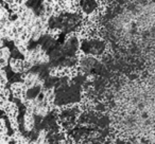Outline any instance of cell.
<instances>
[{"label":"cell","mask_w":155,"mask_h":144,"mask_svg":"<svg viewBox=\"0 0 155 144\" xmlns=\"http://www.w3.org/2000/svg\"><path fill=\"white\" fill-rule=\"evenodd\" d=\"M22 62H24V58L14 57V56H11V57L9 58V66L14 73H17V74L24 73Z\"/></svg>","instance_id":"1"},{"label":"cell","mask_w":155,"mask_h":144,"mask_svg":"<svg viewBox=\"0 0 155 144\" xmlns=\"http://www.w3.org/2000/svg\"><path fill=\"white\" fill-rule=\"evenodd\" d=\"M34 117H35L34 114L25 112L24 119H22V125H24L25 131H27V133H31V131L35 128V118Z\"/></svg>","instance_id":"2"},{"label":"cell","mask_w":155,"mask_h":144,"mask_svg":"<svg viewBox=\"0 0 155 144\" xmlns=\"http://www.w3.org/2000/svg\"><path fill=\"white\" fill-rule=\"evenodd\" d=\"M9 123H10V128L11 130H18L20 127V122L18 120V118H9Z\"/></svg>","instance_id":"3"},{"label":"cell","mask_w":155,"mask_h":144,"mask_svg":"<svg viewBox=\"0 0 155 144\" xmlns=\"http://www.w3.org/2000/svg\"><path fill=\"white\" fill-rule=\"evenodd\" d=\"M11 56H12V51L8 46H3V47L0 48V58L5 57L9 59Z\"/></svg>","instance_id":"4"},{"label":"cell","mask_w":155,"mask_h":144,"mask_svg":"<svg viewBox=\"0 0 155 144\" xmlns=\"http://www.w3.org/2000/svg\"><path fill=\"white\" fill-rule=\"evenodd\" d=\"M16 50L18 51V53L20 54V55H22V56H25V55H27V53L29 52V43H22L21 45H19V46H17L16 47Z\"/></svg>","instance_id":"5"},{"label":"cell","mask_w":155,"mask_h":144,"mask_svg":"<svg viewBox=\"0 0 155 144\" xmlns=\"http://www.w3.org/2000/svg\"><path fill=\"white\" fill-rule=\"evenodd\" d=\"M0 98H1V99H3V100H5V101H10V100H11V98H12L11 89L5 87L2 90L0 91Z\"/></svg>","instance_id":"6"},{"label":"cell","mask_w":155,"mask_h":144,"mask_svg":"<svg viewBox=\"0 0 155 144\" xmlns=\"http://www.w3.org/2000/svg\"><path fill=\"white\" fill-rule=\"evenodd\" d=\"M33 67H34V64H33L31 60L24 58V62H22V69H24V72H28V71H30Z\"/></svg>","instance_id":"7"},{"label":"cell","mask_w":155,"mask_h":144,"mask_svg":"<svg viewBox=\"0 0 155 144\" xmlns=\"http://www.w3.org/2000/svg\"><path fill=\"white\" fill-rule=\"evenodd\" d=\"M20 39H21L24 43H30L31 41V33L29 32V31H25V32H22L21 34L19 35Z\"/></svg>","instance_id":"8"},{"label":"cell","mask_w":155,"mask_h":144,"mask_svg":"<svg viewBox=\"0 0 155 144\" xmlns=\"http://www.w3.org/2000/svg\"><path fill=\"white\" fill-rule=\"evenodd\" d=\"M9 66V59L5 57H1L0 58V68H3L5 69V67Z\"/></svg>","instance_id":"9"},{"label":"cell","mask_w":155,"mask_h":144,"mask_svg":"<svg viewBox=\"0 0 155 144\" xmlns=\"http://www.w3.org/2000/svg\"><path fill=\"white\" fill-rule=\"evenodd\" d=\"M3 46H5V39H3L2 37L0 36V48L3 47Z\"/></svg>","instance_id":"10"}]
</instances>
